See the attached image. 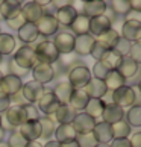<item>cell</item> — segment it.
I'll use <instances>...</instances> for the list:
<instances>
[{"label": "cell", "instance_id": "cell-1", "mask_svg": "<svg viewBox=\"0 0 141 147\" xmlns=\"http://www.w3.org/2000/svg\"><path fill=\"white\" fill-rule=\"evenodd\" d=\"M91 80V71L84 64H74L68 70V84L73 90H84Z\"/></svg>", "mask_w": 141, "mask_h": 147}, {"label": "cell", "instance_id": "cell-2", "mask_svg": "<svg viewBox=\"0 0 141 147\" xmlns=\"http://www.w3.org/2000/svg\"><path fill=\"white\" fill-rule=\"evenodd\" d=\"M34 52H35V56H36L38 62L49 64V65L56 62L59 59V56H61L58 53V50L55 49V46H53V42L49 41V40H44V41L38 42L36 47L34 49Z\"/></svg>", "mask_w": 141, "mask_h": 147}, {"label": "cell", "instance_id": "cell-3", "mask_svg": "<svg viewBox=\"0 0 141 147\" xmlns=\"http://www.w3.org/2000/svg\"><path fill=\"white\" fill-rule=\"evenodd\" d=\"M112 103L117 105L118 108H121V109L137 105V97H135V92L132 90V86L124 85L121 88L112 91Z\"/></svg>", "mask_w": 141, "mask_h": 147}, {"label": "cell", "instance_id": "cell-4", "mask_svg": "<svg viewBox=\"0 0 141 147\" xmlns=\"http://www.w3.org/2000/svg\"><path fill=\"white\" fill-rule=\"evenodd\" d=\"M12 59L20 65V67H23V68H26V70H30V68L38 62V61H36V56H35L34 49L29 47V46L20 47L18 50L14 53Z\"/></svg>", "mask_w": 141, "mask_h": 147}, {"label": "cell", "instance_id": "cell-5", "mask_svg": "<svg viewBox=\"0 0 141 147\" xmlns=\"http://www.w3.org/2000/svg\"><path fill=\"white\" fill-rule=\"evenodd\" d=\"M52 42L59 55H70L74 47V35H72L70 32H59L55 35Z\"/></svg>", "mask_w": 141, "mask_h": 147}, {"label": "cell", "instance_id": "cell-6", "mask_svg": "<svg viewBox=\"0 0 141 147\" xmlns=\"http://www.w3.org/2000/svg\"><path fill=\"white\" fill-rule=\"evenodd\" d=\"M35 26H36L38 34L43 35V36L55 35L58 32V29H59V24H58V21H56V18H55L53 14H44L35 23Z\"/></svg>", "mask_w": 141, "mask_h": 147}, {"label": "cell", "instance_id": "cell-7", "mask_svg": "<svg viewBox=\"0 0 141 147\" xmlns=\"http://www.w3.org/2000/svg\"><path fill=\"white\" fill-rule=\"evenodd\" d=\"M3 114H5L3 115L5 120L2 118V127L3 126H6V127H20L23 123H26L21 106H11Z\"/></svg>", "mask_w": 141, "mask_h": 147}, {"label": "cell", "instance_id": "cell-8", "mask_svg": "<svg viewBox=\"0 0 141 147\" xmlns=\"http://www.w3.org/2000/svg\"><path fill=\"white\" fill-rule=\"evenodd\" d=\"M44 85L35 82V80H29V82L23 84V88H21V94H23L24 100L28 103H36L38 100L44 94Z\"/></svg>", "mask_w": 141, "mask_h": 147}, {"label": "cell", "instance_id": "cell-9", "mask_svg": "<svg viewBox=\"0 0 141 147\" xmlns=\"http://www.w3.org/2000/svg\"><path fill=\"white\" fill-rule=\"evenodd\" d=\"M32 74H34V80L41 85H46L49 82H52L55 78V68L49 64H41L36 62L32 67Z\"/></svg>", "mask_w": 141, "mask_h": 147}, {"label": "cell", "instance_id": "cell-10", "mask_svg": "<svg viewBox=\"0 0 141 147\" xmlns=\"http://www.w3.org/2000/svg\"><path fill=\"white\" fill-rule=\"evenodd\" d=\"M96 120L91 118L90 115H86L85 112H78L76 114L74 120L72 121V126L76 130L78 135H84V134H90L93 132V129L96 126Z\"/></svg>", "mask_w": 141, "mask_h": 147}, {"label": "cell", "instance_id": "cell-11", "mask_svg": "<svg viewBox=\"0 0 141 147\" xmlns=\"http://www.w3.org/2000/svg\"><path fill=\"white\" fill-rule=\"evenodd\" d=\"M38 103V111H41L43 114H46V115H53V114L56 112V109L59 108V102L56 100V97L53 96L52 90H44V94L40 100L36 102Z\"/></svg>", "mask_w": 141, "mask_h": 147}, {"label": "cell", "instance_id": "cell-12", "mask_svg": "<svg viewBox=\"0 0 141 147\" xmlns=\"http://www.w3.org/2000/svg\"><path fill=\"white\" fill-rule=\"evenodd\" d=\"M94 42H96V38L90 34L78 35V36H74L73 50L76 52V55H79V56H88L91 53V50H93Z\"/></svg>", "mask_w": 141, "mask_h": 147}, {"label": "cell", "instance_id": "cell-13", "mask_svg": "<svg viewBox=\"0 0 141 147\" xmlns=\"http://www.w3.org/2000/svg\"><path fill=\"white\" fill-rule=\"evenodd\" d=\"M111 28H112V20L106 14H103V15H99V17L90 18V32L88 34L96 38V36L102 35L103 32L109 30Z\"/></svg>", "mask_w": 141, "mask_h": 147}, {"label": "cell", "instance_id": "cell-14", "mask_svg": "<svg viewBox=\"0 0 141 147\" xmlns=\"http://www.w3.org/2000/svg\"><path fill=\"white\" fill-rule=\"evenodd\" d=\"M21 88H23V80L20 78H15L12 74H8V73L3 76L2 82H0V90L9 97H12L17 92H20Z\"/></svg>", "mask_w": 141, "mask_h": 147}, {"label": "cell", "instance_id": "cell-15", "mask_svg": "<svg viewBox=\"0 0 141 147\" xmlns=\"http://www.w3.org/2000/svg\"><path fill=\"white\" fill-rule=\"evenodd\" d=\"M21 14H23V17L28 23H36V21L44 15V9L40 6V3L34 0V2L23 3V6H21Z\"/></svg>", "mask_w": 141, "mask_h": 147}, {"label": "cell", "instance_id": "cell-16", "mask_svg": "<svg viewBox=\"0 0 141 147\" xmlns=\"http://www.w3.org/2000/svg\"><path fill=\"white\" fill-rule=\"evenodd\" d=\"M121 38L129 42H137L141 38V23L138 21H124L121 26Z\"/></svg>", "mask_w": 141, "mask_h": 147}, {"label": "cell", "instance_id": "cell-17", "mask_svg": "<svg viewBox=\"0 0 141 147\" xmlns=\"http://www.w3.org/2000/svg\"><path fill=\"white\" fill-rule=\"evenodd\" d=\"M93 135H94V138L97 141V144H109L114 140L111 124H108L105 121L96 123V126L93 129Z\"/></svg>", "mask_w": 141, "mask_h": 147}, {"label": "cell", "instance_id": "cell-18", "mask_svg": "<svg viewBox=\"0 0 141 147\" xmlns=\"http://www.w3.org/2000/svg\"><path fill=\"white\" fill-rule=\"evenodd\" d=\"M108 9V2H102V0H93V2H84V15L88 18H94L99 15L106 14Z\"/></svg>", "mask_w": 141, "mask_h": 147}, {"label": "cell", "instance_id": "cell-19", "mask_svg": "<svg viewBox=\"0 0 141 147\" xmlns=\"http://www.w3.org/2000/svg\"><path fill=\"white\" fill-rule=\"evenodd\" d=\"M123 118H124V109L118 108L117 105H114V103L105 105V109L102 112V121H105L108 124H115Z\"/></svg>", "mask_w": 141, "mask_h": 147}, {"label": "cell", "instance_id": "cell-20", "mask_svg": "<svg viewBox=\"0 0 141 147\" xmlns=\"http://www.w3.org/2000/svg\"><path fill=\"white\" fill-rule=\"evenodd\" d=\"M76 15H78V12H76V8H73L70 3H65V5H62L61 8H58L55 18H56V21H58V24L70 26V24L73 23V20L76 18Z\"/></svg>", "mask_w": 141, "mask_h": 147}, {"label": "cell", "instance_id": "cell-21", "mask_svg": "<svg viewBox=\"0 0 141 147\" xmlns=\"http://www.w3.org/2000/svg\"><path fill=\"white\" fill-rule=\"evenodd\" d=\"M56 137L55 141H58L59 144H65V143H70V141H74L76 137H78V134H76V130L73 129L72 124H58L55 127V134H53Z\"/></svg>", "mask_w": 141, "mask_h": 147}, {"label": "cell", "instance_id": "cell-22", "mask_svg": "<svg viewBox=\"0 0 141 147\" xmlns=\"http://www.w3.org/2000/svg\"><path fill=\"white\" fill-rule=\"evenodd\" d=\"M84 90H85L86 94H88L90 99H102V97H105L106 92H108L103 80H99V79H94V78H91V80L86 84V86Z\"/></svg>", "mask_w": 141, "mask_h": 147}, {"label": "cell", "instance_id": "cell-23", "mask_svg": "<svg viewBox=\"0 0 141 147\" xmlns=\"http://www.w3.org/2000/svg\"><path fill=\"white\" fill-rule=\"evenodd\" d=\"M138 67H140V64L132 61L129 56H123L121 62H120V65H118V68H117V71L120 73V76L124 80H126V79H132L134 76L138 73Z\"/></svg>", "mask_w": 141, "mask_h": 147}, {"label": "cell", "instance_id": "cell-24", "mask_svg": "<svg viewBox=\"0 0 141 147\" xmlns=\"http://www.w3.org/2000/svg\"><path fill=\"white\" fill-rule=\"evenodd\" d=\"M118 38H120V34H118L115 29L111 28L109 30L103 32L102 35L96 36V42H97V44H100L105 50H111V49H114L117 46Z\"/></svg>", "mask_w": 141, "mask_h": 147}, {"label": "cell", "instance_id": "cell-25", "mask_svg": "<svg viewBox=\"0 0 141 147\" xmlns=\"http://www.w3.org/2000/svg\"><path fill=\"white\" fill-rule=\"evenodd\" d=\"M18 132L23 135V137L28 140V141H36L40 140V135H41V126H40V121H26L20 126Z\"/></svg>", "mask_w": 141, "mask_h": 147}, {"label": "cell", "instance_id": "cell-26", "mask_svg": "<svg viewBox=\"0 0 141 147\" xmlns=\"http://www.w3.org/2000/svg\"><path fill=\"white\" fill-rule=\"evenodd\" d=\"M88 102H90V97L85 92V90H73V94L70 97L68 105L72 106L76 112H84L85 106L88 105Z\"/></svg>", "mask_w": 141, "mask_h": 147}, {"label": "cell", "instance_id": "cell-27", "mask_svg": "<svg viewBox=\"0 0 141 147\" xmlns=\"http://www.w3.org/2000/svg\"><path fill=\"white\" fill-rule=\"evenodd\" d=\"M76 114L78 112H76L70 105H59V108L52 117H53V120H56L59 124H72V121L76 117Z\"/></svg>", "mask_w": 141, "mask_h": 147}, {"label": "cell", "instance_id": "cell-28", "mask_svg": "<svg viewBox=\"0 0 141 147\" xmlns=\"http://www.w3.org/2000/svg\"><path fill=\"white\" fill-rule=\"evenodd\" d=\"M53 96L56 97V100L59 102V105H68L70 97L73 94V88L68 82H59L55 88L52 90Z\"/></svg>", "mask_w": 141, "mask_h": 147}, {"label": "cell", "instance_id": "cell-29", "mask_svg": "<svg viewBox=\"0 0 141 147\" xmlns=\"http://www.w3.org/2000/svg\"><path fill=\"white\" fill-rule=\"evenodd\" d=\"M38 36H40V34H38V30H36L35 23H28V21H26V23L18 29V38H20V41L26 42V44L35 42L38 40Z\"/></svg>", "mask_w": 141, "mask_h": 147}, {"label": "cell", "instance_id": "cell-30", "mask_svg": "<svg viewBox=\"0 0 141 147\" xmlns=\"http://www.w3.org/2000/svg\"><path fill=\"white\" fill-rule=\"evenodd\" d=\"M21 6H23V3L18 2V0H3L2 5H0V15L5 20H9L20 12Z\"/></svg>", "mask_w": 141, "mask_h": 147}, {"label": "cell", "instance_id": "cell-31", "mask_svg": "<svg viewBox=\"0 0 141 147\" xmlns=\"http://www.w3.org/2000/svg\"><path fill=\"white\" fill-rule=\"evenodd\" d=\"M121 59H123V56L120 55V53H118L117 50H114V49H111V50H105V53L99 59V62H102L111 71V70H117L118 68Z\"/></svg>", "mask_w": 141, "mask_h": 147}, {"label": "cell", "instance_id": "cell-32", "mask_svg": "<svg viewBox=\"0 0 141 147\" xmlns=\"http://www.w3.org/2000/svg\"><path fill=\"white\" fill-rule=\"evenodd\" d=\"M103 84L106 86V90L112 92V91H115V90H118V88H121V86L126 85V80L121 78L117 70H111V71H108L106 78L103 79Z\"/></svg>", "mask_w": 141, "mask_h": 147}, {"label": "cell", "instance_id": "cell-33", "mask_svg": "<svg viewBox=\"0 0 141 147\" xmlns=\"http://www.w3.org/2000/svg\"><path fill=\"white\" fill-rule=\"evenodd\" d=\"M105 105L106 103L102 99H90V102H88V105L85 106L84 112L86 114V115H90L91 118H94V120L102 118V112H103V109H105Z\"/></svg>", "mask_w": 141, "mask_h": 147}, {"label": "cell", "instance_id": "cell-34", "mask_svg": "<svg viewBox=\"0 0 141 147\" xmlns=\"http://www.w3.org/2000/svg\"><path fill=\"white\" fill-rule=\"evenodd\" d=\"M70 28H72V30L76 34V36L88 34L90 32V18L85 17L84 14H78L76 18L73 20V23L70 24Z\"/></svg>", "mask_w": 141, "mask_h": 147}, {"label": "cell", "instance_id": "cell-35", "mask_svg": "<svg viewBox=\"0 0 141 147\" xmlns=\"http://www.w3.org/2000/svg\"><path fill=\"white\" fill-rule=\"evenodd\" d=\"M124 121H126L131 127H140L141 126V106L134 105L124 112Z\"/></svg>", "mask_w": 141, "mask_h": 147}, {"label": "cell", "instance_id": "cell-36", "mask_svg": "<svg viewBox=\"0 0 141 147\" xmlns=\"http://www.w3.org/2000/svg\"><path fill=\"white\" fill-rule=\"evenodd\" d=\"M15 50V38L11 34H0V55L9 56Z\"/></svg>", "mask_w": 141, "mask_h": 147}, {"label": "cell", "instance_id": "cell-37", "mask_svg": "<svg viewBox=\"0 0 141 147\" xmlns=\"http://www.w3.org/2000/svg\"><path fill=\"white\" fill-rule=\"evenodd\" d=\"M40 121V126H41V135L40 138L41 140H49L53 137V134H55V121L50 118V117H43L38 120Z\"/></svg>", "mask_w": 141, "mask_h": 147}, {"label": "cell", "instance_id": "cell-38", "mask_svg": "<svg viewBox=\"0 0 141 147\" xmlns=\"http://www.w3.org/2000/svg\"><path fill=\"white\" fill-rule=\"evenodd\" d=\"M111 129H112V137L117 138V140H121V138H129L131 135V126L124 121V118L120 120L118 123L115 124H111Z\"/></svg>", "mask_w": 141, "mask_h": 147}, {"label": "cell", "instance_id": "cell-39", "mask_svg": "<svg viewBox=\"0 0 141 147\" xmlns=\"http://www.w3.org/2000/svg\"><path fill=\"white\" fill-rule=\"evenodd\" d=\"M108 6H111L112 12L117 15H126L131 11V3L129 0H114V2L108 3Z\"/></svg>", "mask_w": 141, "mask_h": 147}, {"label": "cell", "instance_id": "cell-40", "mask_svg": "<svg viewBox=\"0 0 141 147\" xmlns=\"http://www.w3.org/2000/svg\"><path fill=\"white\" fill-rule=\"evenodd\" d=\"M29 141L21 135L18 130H14L8 138V147H26Z\"/></svg>", "mask_w": 141, "mask_h": 147}, {"label": "cell", "instance_id": "cell-41", "mask_svg": "<svg viewBox=\"0 0 141 147\" xmlns=\"http://www.w3.org/2000/svg\"><path fill=\"white\" fill-rule=\"evenodd\" d=\"M21 109H23V114H24V120H26V121H38V120H40V111L36 109L35 105L28 103V105L21 106Z\"/></svg>", "mask_w": 141, "mask_h": 147}, {"label": "cell", "instance_id": "cell-42", "mask_svg": "<svg viewBox=\"0 0 141 147\" xmlns=\"http://www.w3.org/2000/svg\"><path fill=\"white\" fill-rule=\"evenodd\" d=\"M76 143H78L79 147H96L97 146V141L94 138L93 132L84 134V135H78V137H76Z\"/></svg>", "mask_w": 141, "mask_h": 147}, {"label": "cell", "instance_id": "cell-43", "mask_svg": "<svg viewBox=\"0 0 141 147\" xmlns=\"http://www.w3.org/2000/svg\"><path fill=\"white\" fill-rule=\"evenodd\" d=\"M8 67H9V73H8V74H12V76H15V78H20V79L24 78V76H28L29 71H30V70H26V68H23V67H20V65L15 62L12 58L9 59Z\"/></svg>", "mask_w": 141, "mask_h": 147}, {"label": "cell", "instance_id": "cell-44", "mask_svg": "<svg viewBox=\"0 0 141 147\" xmlns=\"http://www.w3.org/2000/svg\"><path fill=\"white\" fill-rule=\"evenodd\" d=\"M24 23H26V20H24V17H23V14H21V11H20L17 15H14L12 18L6 20L8 28H9V29H12V30H18Z\"/></svg>", "mask_w": 141, "mask_h": 147}, {"label": "cell", "instance_id": "cell-45", "mask_svg": "<svg viewBox=\"0 0 141 147\" xmlns=\"http://www.w3.org/2000/svg\"><path fill=\"white\" fill-rule=\"evenodd\" d=\"M128 56L131 58L132 61H135L137 64L141 62V42H140V41L132 42V44H131V49H129Z\"/></svg>", "mask_w": 141, "mask_h": 147}, {"label": "cell", "instance_id": "cell-46", "mask_svg": "<svg viewBox=\"0 0 141 147\" xmlns=\"http://www.w3.org/2000/svg\"><path fill=\"white\" fill-rule=\"evenodd\" d=\"M108 70L106 67L102 62H99V61H96V64H94V67H93V76H94V79H99V80H103L105 78H106V74H108Z\"/></svg>", "mask_w": 141, "mask_h": 147}, {"label": "cell", "instance_id": "cell-47", "mask_svg": "<svg viewBox=\"0 0 141 147\" xmlns=\"http://www.w3.org/2000/svg\"><path fill=\"white\" fill-rule=\"evenodd\" d=\"M131 44H132V42H129V41H126V40H123V38L120 36V38H118V41H117V46L114 47V50H117L121 56H128L129 49H131Z\"/></svg>", "mask_w": 141, "mask_h": 147}, {"label": "cell", "instance_id": "cell-48", "mask_svg": "<svg viewBox=\"0 0 141 147\" xmlns=\"http://www.w3.org/2000/svg\"><path fill=\"white\" fill-rule=\"evenodd\" d=\"M8 108H11V97L6 96L2 90H0V114L5 112Z\"/></svg>", "mask_w": 141, "mask_h": 147}, {"label": "cell", "instance_id": "cell-49", "mask_svg": "<svg viewBox=\"0 0 141 147\" xmlns=\"http://www.w3.org/2000/svg\"><path fill=\"white\" fill-rule=\"evenodd\" d=\"M103 53H105V49L102 47L100 44H97V42H94V46H93V50H91V53H90V55L93 56V58L96 59V61H99V59L102 58V55H103Z\"/></svg>", "mask_w": 141, "mask_h": 147}, {"label": "cell", "instance_id": "cell-50", "mask_svg": "<svg viewBox=\"0 0 141 147\" xmlns=\"http://www.w3.org/2000/svg\"><path fill=\"white\" fill-rule=\"evenodd\" d=\"M109 147H131V143H129V138H121V140L114 138L109 143Z\"/></svg>", "mask_w": 141, "mask_h": 147}, {"label": "cell", "instance_id": "cell-51", "mask_svg": "<svg viewBox=\"0 0 141 147\" xmlns=\"http://www.w3.org/2000/svg\"><path fill=\"white\" fill-rule=\"evenodd\" d=\"M126 21H138L141 23V12H137V11H129L126 14Z\"/></svg>", "mask_w": 141, "mask_h": 147}, {"label": "cell", "instance_id": "cell-52", "mask_svg": "<svg viewBox=\"0 0 141 147\" xmlns=\"http://www.w3.org/2000/svg\"><path fill=\"white\" fill-rule=\"evenodd\" d=\"M129 143H131V147H141V134L135 132L129 140Z\"/></svg>", "mask_w": 141, "mask_h": 147}, {"label": "cell", "instance_id": "cell-53", "mask_svg": "<svg viewBox=\"0 0 141 147\" xmlns=\"http://www.w3.org/2000/svg\"><path fill=\"white\" fill-rule=\"evenodd\" d=\"M129 3H131V9L132 11L141 12V2H140V0H129Z\"/></svg>", "mask_w": 141, "mask_h": 147}, {"label": "cell", "instance_id": "cell-54", "mask_svg": "<svg viewBox=\"0 0 141 147\" xmlns=\"http://www.w3.org/2000/svg\"><path fill=\"white\" fill-rule=\"evenodd\" d=\"M43 147H61V144H59L58 141H47Z\"/></svg>", "mask_w": 141, "mask_h": 147}, {"label": "cell", "instance_id": "cell-55", "mask_svg": "<svg viewBox=\"0 0 141 147\" xmlns=\"http://www.w3.org/2000/svg\"><path fill=\"white\" fill-rule=\"evenodd\" d=\"M26 147H43V144H41V143H38V141H29Z\"/></svg>", "mask_w": 141, "mask_h": 147}, {"label": "cell", "instance_id": "cell-56", "mask_svg": "<svg viewBox=\"0 0 141 147\" xmlns=\"http://www.w3.org/2000/svg\"><path fill=\"white\" fill-rule=\"evenodd\" d=\"M61 147H79V146H78V143H76V140H74V141H70V143L61 144Z\"/></svg>", "mask_w": 141, "mask_h": 147}, {"label": "cell", "instance_id": "cell-57", "mask_svg": "<svg viewBox=\"0 0 141 147\" xmlns=\"http://www.w3.org/2000/svg\"><path fill=\"white\" fill-rule=\"evenodd\" d=\"M3 138H5V129L0 127V143L3 141Z\"/></svg>", "mask_w": 141, "mask_h": 147}, {"label": "cell", "instance_id": "cell-58", "mask_svg": "<svg viewBox=\"0 0 141 147\" xmlns=\"http://www.w3.org/2000/svg\"><path fill=\"white\" fill-rule=\"evenodd\" d=\"M96 147H109V144H97Z\"/></svg>", "mask_w": 141, "mask_h": 147}, {"label": "cell", "instance_id": "cell-59", "mask_svg": "<svg viewBox=\"0 0 141 147\" xmlns=\"http://www.w3.org/2000/svg\"><path fill=\"white\" fill-rule=\"evenodd\" d=\"M3 76H5V74L2 73V70H0V82H2V79H3Z\"/></svg>", "mask_w": 141, "mask_h": 147}, {"label": "cell", "instance_id": "cell-60", "mask_svg": "<svg viewBox=\"0 0 141 147\" xmlns=\"http://www.w3.org/2000/svg\"><path fill=\"white\" fill-rule=\"evenodd\" d=\"M0 127H2V115H0Z\"/></svg>", "mask_w": 141, "mask_h": 147}, {"label": "cell", "instance_id": "cell-61", "mask_svg": "<svg viewBox=\"0 0 141 147\" xmlns=\"http://www.w3.org/2000/svg\"><path fill=\"white\" fill-rule=\"evenodd\" d=\"M2 58H3V56H2V55H0V62H2Z\"/></svg>", "mask_w": 141, "mask_h": 147}, {"label": "cell", "instance_id": "cell-62", "mask_svg": "<svg viewBox=\"0 0 141 147\" xmlns=\"http://www.w3.org/2000/svg\"><path fill=\"white\" fill-rule=\"evenodd\" d=\"M0 34H2V30H0Z\"/></svg>", "mask_w": 141, "mask_h": 147}, {"label": "cell", "instance_id": "cell-63", "mask_svg": "<svg viewBox=\"0 0 141 147\" xmlns=\"http://www.w3.org/2000/svg\"><path fill=\"white\" fill-rule=\"evenodd\" d=\"M0 5H2V2H0Z\"/></svg>", "mask_w": 141, "mask_h": 147}]
</instances>
